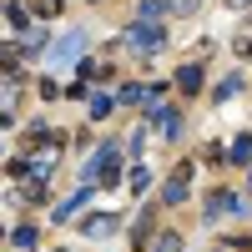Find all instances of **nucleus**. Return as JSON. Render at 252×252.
<instances>
[{
	"instance_id": "obj_1",
	"label": "nucleus",
	"mask_w": 252,
	"mask_h": 252,
	"mask_svg": "<svg viewBox=\"0 0 252 252\" xmlns=\"http://www.w3.org/2000/svg\"><path fill=\"white\" fill-rule=\"evenodd\" d=\"M116 46L126 51V56H157L161 46H166V35H161V26H157V20H131V26H126L121 35H116Z\"/></svg>"
},
{
	"instance_id": "obj_2",
	"label": "nucleus",
	"mask_w": 252,
	"mask_h": 252,
	"mask_svg": "<svg viewBox=\"0 0 252 252\" xmlns=\"http://www.w3.org/2000/svg\"><path fill=\"white\" fill-rule=\"evenodd\" d=\"M81 51H86V35H81V31H66V35H61V40H51V66H76L81 71V61H86V56H81Z\"/></svg>"
},
{
	"instance_id": "obj_3",
	"label": "nucleus",
	"mask_w": 252,
	"mask_h": 252,
	"mask_svg": "<svg viewBox=\"0 0 252 252\" xmlns=\"http://www.w3.org/2000/svg\"><path fill=\"white\" fill-rule=\"evenodd\" d=\"M222 217H247V197L237 192H212L202 207V222H222Z\"/></svg>"
},
{
	"instance_id": "obj_4",
	"label": "nucleus",
	"mask_w": 252,
	"mask_h": 252,
	"mask_svg": "<svg viewBox=\"0 0 252 252\" xmlns=\"http://www.w3.org/2000/svg\"><path fill=\"white\" fill-rule=\"evenodd\" d=\"M187 192H192V161H182L172 177H166V192H161V202L166 207H177V202H187Z\"/></svg>"
},
{
	"instance_id": "obj_5",
	"label": "nucleus",
	"mask_w": 252,
	"mask_h": 252,
	"mask_svg": "<svg viewBox=\"0 0 252 252\" xmlns=\"http://www.w3.org/2000/svg\"><path fill=\"white\" fill-rule=\"evenodd\" d=\"M86 202H91V187H81V192H71L66 202L56 207V222H76L81 212H86Z\"/></svg>"
},
{
	"instance_id": "obj_6",
	"label": "nucleus",
	"mask_w": 252,
	"mask_h": 252,
	"mask_svg": "<svg viewBox=\"0 0 252 252\" xmlns=\"http://www.w3.org/2000/svg\"><path fill=\"white\" fill-rule=\"evenodd\" d=\"M81 232L96 237V242H101V237H111V232H116V212H91L86 222H81Z\"/></svg>"
},
{
	"instance_id": "obj_7",
	"label": "nucleus",
	"mask_w": 252,
	"mask_h": 252,
	"mask_svg": "<svg viewBox=\"0 0 252 252\" xmlns=\"http://www.w3.org/2000/svg\"><path fill=\"white\" fill-rule=\"evenodd\" d=\"M177 91L182 96H197L202 91V61H187V66L177 71Z\"/></svg>"
},
{
	"instance_id": "obj_8",
	"label": "nucleus",
	"mask_w": 252,
	"mask_h": 252,
	"mask_svg": "<svg viewBox=\"0 0 252 252\" xmlns=\"http://www.w3.org/2000/svg\"><path fill=\"white\" fill-rule=\"evenodd\" d=\"M152 121H157V136H161V141H172V136L182 131V116H177L172 106H161V111H152Z\"/></svg>"
},
{
	"instance_id": "obj_9",
	"label": "nucleus",
	"mask_w": 252,
	"mask_h": 252,
	"mask_svg": "<svg viewBox=\"0 0 252 252\" xmlns=\"http://www.w3.org/2000/svg\"><path fill=\"white\" fill-rule=\"evenodd\" d=\"M111 106H121V101H116V96H106V91H101V96H86L91 121H106V116H111Z\"/></svg>"
},
{
	"instance_id": "obj_10",
	"label": "nucleus",
	"mask_w": 252,
	"mask_h": 252,
	"mask_svg": "<svg viewBox=\"0 0 252 252\" xmlns=\"http://www.w3.org/2000/svg\"><path fill=\"white\" fill-rule=\"evenodd\" d=\"M146 91H152V86H136V81H126V86L116 91V101H121V106H146Z\"/></svg>"
},
{
	"instance_id": "obj_11",
	"label": "nucleus",
	"mask_w": 252,
	"mask_h": 252,
	"mask_svg": "<svg viewBox=\"0 0 252 252\" xmlns=\"http://www.w3.org/2000/svg\"><path fill=\"white\" fill-rule=\"evenodd\" d=\"M40 242V232H35V227L26 222V227H15V232H10V252H26V247H35Z\"/></svg>"
},
{
	"instance_id": "obj_12",
	"label": "nucleus",
	"mask_w": 252,
	"mask_h": 252,
	"mask_svg": "<svg viewBox=\"0 0 252 252\" xmlns=\"http://www.w3.org/2000/svg\"><path fill=\"white\" fill-rule=\"evenodd\" d=\"M232 51L252 61V20H242V26H237V35H232Z\"/></svg>"
},
{
	"instance_id": "obj_13",
	"label": "nucleus",
	"mask_w": 252,
	"mask_h": 252,
	"mask_svg": "<svg viewBox=\"0 0 252 252\" xmlns=\"http://www.w3.org/2000/svg\"><path fill=\"white\" fill-rule=\"evenodd\" d=\"M26 20H31V15H26V5H20V0H10V5H5V26H10V31H31Z\"/></svg>"
},
{
	"instance_id": "obj_14",
	"label": "nucleus",
	"mask_w": 252,
	"mask_h": 252,
	"mask_svg": "<svg viewBox=\"0 0 252 252\" xmlns=\"http://www.w3.org/2000/svg\"><path fill=\"white\" fill-rule=\"evenodd\" d=\"M237 91H242V76H222V81H217V96H212V101H232Z\"/></svg>"
},
{
	"instance_id": "obj_15",
	"label": "nucleus",
	"mask_w": 252,
	"mask_h": 252,
	"mask_svg": "<svg viewBox=\"0 0 252 252\" xmlns=\"http://www.w3.org/2000/svg\"><path fill=\"white\" fill-rule=\"evenodd\" d=\"M232 161H237V166H247V161H252V136H247V131L232 141Z\"/></svg>"
},
{
	"instance_id": "obj_16",
	"label": "nucleus",
	"mask_w": 252,
	"mask_h": 252,
	"mask_svg": "<svg viewBox=\"0 0 252 252\" xmlns=\"http://www.w3.org/2000/svg\"><path fill=\"white\" fill-rule=\"evenodd\" d=\"M146 252H182V237H177V232H161V237L146 247Z\"/></svg>"
},
{
	"instance_id": "obj_17",
	"label": "nucleus",
	"mask_w": 252,
	"mask_h": 252,
	"mask_svg": "<svg viewBox=\"0 0 252 252\" xmlns=\"http://www.w3.org/2000/svg\"><path fill=\"white\" fill-rule=\"evenodd\" d=\"M126 187H131V192H146V187H152V172H146V166H131V177H126Z\"/></svg>"
},
{
	"instance_id": "obj_18",
	"label": "nucleus",
	"mask_w": 252,
	"mask_h": 252,
	"mask_svg": "<svg viewBox=\"0 0 252 252\" xmlns=\"http://www.w3.org/2000/svg\"><path fill=\"white\" fill-rule=\"evenodd\" d=\"M26 51H31V56H35V51H51L46 31H35V26H31V31H26Z\"/></svg>"
},
{
	"instance_id": "obj_19",
	"label": "nucleus",
	"mask_w": 252,
	"mask_h": 252,
	"mask_svg": "<svg viewBox=\"0 0 252 252\" xmlns=\"http://www.w3.org/2000/svg\"><path fill=\"white\" fill-rule=\"evenodd\" d=\"M161 5L172 10V15H192V10H197V0H161Z\"/></svg>"
},
{
	"instance_id": "obj_20",
	"label": "nucleus",
	"mask_w": 252,
	"mask_h": 252,
	"mask_svg": "<svg viewBox=\"0 0 252 252\" xmlns=\"http://www.w3.org/2000/svg\"><path fill=\"white\" fill-rule=\"evenodd\" d=\"M141 146H146V131H131V141H126V157H141Z\"/></svg>"
},
{
	"instance_id": "obj_21",
	"label": "nucleus",
	"mask_w": 252,
	"mask_h": 252,
	"mask_svg": "<svg viewBox=\"0 0 252 252\" xmlns=\"http://www.w3.org/2000/svg\"><path fill=\"white\" fill-rule=\"evenodd\" d=\"M35 10L40 15H61V0H35Z\"/></svg>"
},
{
	"instance_id": "obj_22",
	"label": "nucleus",
	"mask_w": 252,
	"mask_h": 252,
	"mask_svg": "<svg viewBox=\"0 0 252 252\" xmlns=\"http://www.w3.org/2000/svg\"><path fill=\"white\" fill-rule=\"evenodd\" d=\"M232 5H252V0H232Z\"/></svg>"
},
{
	"instance_id": "obj_23",
	"label": "nucleus",
	"mask_w": 252,
	"mask_h": 252,
	"mask_svg": "<svg viewBox=\"0 0 252 252\" xmlns=\"http://www.w3.org/2000/svg\"><path fill=\"white\" fill-rule=\"evenodd\" d=\"M247 192H252V172H247Z\"/></svg>"
}]
</instances>
